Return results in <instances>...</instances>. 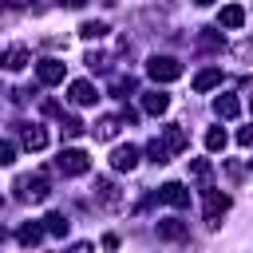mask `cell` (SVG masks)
<instances>
[{
  "instance_id": "1",
  "label": "cell",
  "mask_w": 253,
  "mask_h": 253,
  "mask_svg": "<svg viewBox=\"0 0 253 253\" xmlns=\"http://www.w3.org/2000/svg\"><path fill=\"white\" fill-rule=\"evenodd\" d=\"M146 75H150L154 83H174V79L182 75V63H178L174 55H150V59H146Z\"/></svg>"
},
{
  "instance_id": "2",
  "label": "cell",
  "mask_w": 253,
  "mask_h": 253,
  "mask_svg": "<svg viewBox=\"0 0 253 253\" xmlns=\"http://www.w3.org/2000/svg\"><path fill=\"white\" fill-rule=\"evenodd\" d=\"M55 170H59V174H67V178H75V174H87V170H91V158H87L79 146H67V150H59Z\"/></svg>"
},
{
  "instance_id": "3",
  "label": "cell",
  "mask_w": 253,
  "mask_h": 253,
  "mask_svg": "<svg viewBox=\"0 0 253 253\" xmlns=\"http://www.w3.org/2000/svg\"><path fill=\"white\" fill-rule=\"evenodd\" d=\"M47 174H36V178H16V198L20 202H43L47 198Z\"/></svg>"
},
{
  "instance_id": "4",
  "label": "cell",
  "mask_w": 253,
  "mask_h": 253,
  "mask_svg": "<svg viewBox=\"0 0 253 253\" xmlns=\"http://www.w3.org/2000/svg\"><path fill=\"white\" fill-rule=\"evenodd\" d=\"M95 202L103 210H123V194H119V186L111 178H95Z\"/></svg>"
},
{
  "instance_id": "5",
  "label": "cell",
  "mask_w": 253,
  "mask_h": 253,
  "mask_svg": "<svg viewBox=\"0 0 253 253\" xmlns=\"http://www.w3.org/2000/svg\"><path fill=\"white\" fill-rule=\"evenodd\" d=\"M229 210V194L206 190V225H221V213Z\"/></svg>"
},
{
  "instance_id": "6",
  "label": "cell",
  "mask_w": 253,
  "mask_h": 253,
  "mask_svg": "<svg viewBox=\"0 0 253 253\" xmlns=\"http://www.w3.org/2000/svg\"><path fill=\"white\" fill-rule=\"evenodd\" d=\"M28 63H32V51H28L24 43H12L8 51H0V67H4V71H24Z\"/></svg>"
},
{
  "instance_id": "7",
  "label": "cell",
  "mask_w": 253,
  "mask_h": 253,
  "mask_svg": "<svg viewBox=\"0 0 253 253\" xmlns=\"http://www.w3.org/2000/svg\"><path fill=\"white\" fill-rule=\"evenodd\" d=\"M158 202H166V206H174V210H186V206H190V190H186L182 182H166V186L158 190Z\"/></svg>"
},
{
  "instance_id": "8",
  "label": "cell",
  "mask_w": 253,
  "mask_h": 253,
  "mask_svg": "<svg viewBox=\"0 0 253 253\" xmlns=\"http://www.w3.org/2000/svg\"><path fill=\"white\" fill-rule=\"evenodd\" d=\"M63 59H40V67H36V75H40V83L43 87H55V83H63Z\"/></svg>"
},
{
  "instance_id": "9",
  "label": "cell",
  "mask_w": 253,
  "mask_h": 253,
  "mask_svg": "<svg viewBox=\"0 0 253 253\" xmlns=\"http://www.w3.org/2000/svg\"><path fill=\"white\" fill-rule=\"evenodd\" d=\"M67 99H71L75 107H91V103L99 99V91H95V87H91L87 79H75V83L67 87Z\"/></svg>"
},
{
  "instance_id": "10",
  "label": "cell",
  "mask_w": 253,
  "mask_h": 253,
  "mask_svg": "<svg viewBox=\"0 0 253 253\" xmlns=\"http://www.w3.org/2000/svg\"><path fill=\"white\" fill-rule=\"evenodd\" d=\"M119 126H123V119H115V115H103V119H99L91 130H95V138H99V142H111V138L119 134Z\"/></svg>"
},
{
  "instance_id": "11",
  "label": "cell",
  "mask_w": 253,
  "mask_h": 253,
  "mask_svg": "<svg viewBox=\"0 0 253 253\" xmlns=\"http://www.w3.org/2000/svg\"><path fill=\"white\" fill-rule=\"evenodd\" d=\"M43 233H47V229H43L40 221H28V225H20V233H16V241H20L24 249H32V245H40V241H43Z\"/></svg>"
},
{
  "instance_id": "12",
  "label": "cell",
  "mask_w": 253,
  "mask_h": 253,
  "mask_svg": "<svg viewBox=\"0 0 253 253\" xmlns=\"http://www.w3.org/2000/svg\"><path fill=\"white\" fill-rule=\"evenodd\" d=\"M166 107H170V95H166V91H146V95H142V111H146V115H162Z\"/></svg>"
},
{
  "instance_id": "13",
  "label": "cell",
  "mask_w": 253,
  "mask_h": 253,
  "mask_svg": "<svg viewBox=\"0 0 253 253\" xmlns=\"http://www.w3.org/2000/svg\"><path fill=\"white\" fill-rule=\"evenodd\" d=\"M20 142H24L28 150H43V146H47V130H43V126H24V130H20Z\"/></svg>"
},
{
  "instance_id": "14",
  "label": "cell",
  "mask_w": 253,
  "mask_h": 253,
  "mask_svg": "<svg viewBox=\"0 0 253 253\" xmlns=\"http://www.w3.org/2000/svg\"><path fill=\"white\" fill-rule=\"evenodd\" d=\"M111 166H115V170H134V166H138V150H134V146H119V150L111 154Z\"/></svg>"
},
{
  "instance_id": "15",
  "label": "cell",
  "mask_w": 253,
  "mask_h": 253,
  "mask_svg": "<svg viewBox=\"0 0 253 253\" xmlns=\"http://www.w3.org/2000/svg\"><path fill=\"white\" fill-rule=\"evenodd\" d=\"M217 24H221V28H241V24H245V8H241V4H225L221 16H217Z\"/></svg>"
},
{
  "instance_id": "16",
  "label": "cell",
  "mask_w": 253,
  "mask_h": 253,
  "mask_svg": "<svg viewBox=\"0 0 253 253\" xmlns=\"http://www.w3.org/2000/svg\"><path fill=\"white\" fill-rule=\"evenodd\" d=\"M217 83H221V71H217V67H206V71L194 75V91H213Z\"/></svg>"
},
{
  "instance_id": "17",
  "label": "cell",
  "mask_w": 253,
  "mask_h": 253,
  "mask_svg": "<svg viewBox=\"0 0 253 253\" xmlns=\"http://www.w3.org/2000/svg\"><path fill=\"white\" fill-rule=\"evenodd\" d=\"M213 111H217V119H237L241 103H237L233 95H217V99H213Z\"/></svg>"
},
{
  "instance_id": "18",
  "label": "cell",
  "mask_w": 253,
  "mask_h": 253,
  "mask_svg": "<svg viewBox=\"0 0 253 253\" xmlns=\"http://www.w3.org/2000/svg\"><path fill=\"white\" fill-rule=\"evenodd\" d=\"M186 233H190V229H186L182 221H158V237H162V241H186Z\"/></svg>"
},
{
  "instance_id": "19",
  "label": "cell",
  "mask_w": 253,
  "mask_h": 253,
  "mask_svg": "<svg viewBox=\"0 0 253 253\" xmlns=\"http://www.w3.org/2000/svg\"><path fill=\"white\" fill-rule=\"evenodd\" d=\"M162 138H166V146H170V150H174V154H178V150H186V142H190V138H186V130H182V126H178V123H170V126H166V134H162Z\"/></svg>"
},
{
  "instance_id": "20",
  "label": "cell",
  "mask_w": 253,
  "mask_h": 253,
  "mask_svg": "<svg viewBox=\"0 0 253 253\" xmlns=\"http://www.w3.org/2000/svg\"><path fill=\"white\" fill-rule=\"evenodd\" d=\"M146 154H150V162H158V166H162V162H170V154H174V150L166 146V138H150V142H146Z\"/></svg>"
},
{
  "instance_id": "21",
  "label": "cell",
  "mask_w": 253,
  "mask_h": 253,
  "mask_svg": "<svg viewBox=\"0 0 253 253\" xmlns=\"http://www.w3.org/2000/svg\"><path fill=\"white\" fill-rule=\"evenodd\" d=\"M43 229H47L51 237H63V233L71 229V221H67L63 213H47V217H43Z\"/></svg>"
},
{
  "instance_id": "22",
  "label": "cell",
  "mask_w": 253,
  "mask_h": 253,
  "mask_svg": "<svg viewBox=\"0 0 253 253\" xmlns=\"http://www.w3.org/2000/svg\"><path fill=\"white\" fill-rule=\"evenodd\" d=\"M79 36H83V40H103V36H107V24H103V20H83V24H79Z\"/></svg>"
},
{
  "instance_id": "23",
  "label": "cell",
  "mask_w": 253,
  "mask_h": 253,
  "mask_svg": "<svg viewBox=\"0 0 253 253\" xmlns=\"http://www.w3.org/2000/svg\"><path fill=\"white\" fill-rule=\"evenodd\" d=\"M198 47H206V51H221V36L206 28V32H198Z\"/></svg>"
},
{
  "instance_id": "24",
  "label": "cell",
  "mask_w": 253,
  "mask_h": 253,
  "mask_svg": "<svg viewBox=\"0 0 253 253\" xmlns=\"http://www.w3.org/2000/svg\"><path fill=\"white\" fill-rule=\"evenodd\" d=\"M206 150H225V130L221 126H210L206 130Z\"/></svg>"
},
{
  "instance_id": "25",
  "label": "cell",
  "mask_w": 253,
  "mask_h": 253,
  "mask_svg": "<svg viewBox=\"0 0 253 253\" xmlns=\"http://www.w3.org/2000/svg\"><path fill=\"white\" fill-rule=\"evenodd\" d=\"M190 174H194V182L206 186V182H210V162H206V158H194V162H190Z\"/></svg>"
},
{
  "instance_id": "26",
  "label": "cell",
  "mask_w": 253,
  "mask_h": 253,
  "mask_svg": "<svg viewBox=\"0 0 253 253\" xmlns=\"http://www.w3.org/2000/svg\"><path fill=\"white\" fill-rule=\"evenodd\" d=\"M111 91H115L119 99H126V91H134V79H130V75H115V83H111Z\"/></svg>"
},
{
  "instance_id": "27",
  "label": "cell",
  "mask_w": 253,
  "mask_h": 253,
  "mask_svg": "<svg viewBox=\"0 0 253 253\" xmlns=\"http://www.w3.org/2000/svg\"><path fill=\"white\" fill-rule=\"evenodd\" d=\"M12 162H16V146L8 138H0V166H12Z\"/></svg>"
},
{
  "instance_id": "28",
  "label": "cell",
  "mask_w": 253,
  "mask_h": 253,
  "mask_svg": "<svg viewBox=\"0 0 253 253\" xmlns=\"http://www.w3.org/2000/svg\"><path fill=\"white\" fill-rule=\"evenodd\" d=\"M59 126H63V134H67V138H75V134H83V123H79V119H71V115H67V119L59 123Z\"/></svg>"
},
{
  "instance_id": "29",
  "label": "cell",
  "mask_w": 253,
  "mask_h": 253,
  "mask_svg": "<svg viewBox=\"0 0 253 253\" xmlns=\"http://www.w3.org/2000/svg\"><path fill=\"white\" fill-rule=\"evenodd\" d=\"M87 67H91V71H107V55L91 51V55H87Z\"/></svg>"
},
{
  "instance_id": "30",
  "label": "cell",
  "mask_w": 253,
  "mask_h": 253,
  "mask_svg": "<svg viewBox=\"0 0 253 253\" xmlns=\"http://www.w3.org/2000/svg\"><path fill=\"white\" fill-rule=\"evenodd\" d=\"M237 142H241V146H253V126H241V130H237Z\"/></svg>"
},
{
  "instance_id": "31",
  "label": "cell",
  "mask_w": 253,
  "mask_h": 253,
  "mask_svg": "<svg viewBox=\"0 0 253 253\" xmlns=\"http://www.w3.org/2000/svg\"><path fill=\"white\" fill-rule=\"evenodd\" d=\"M225 174H229V178L237 182V178H241V166H237V162H225Z\"/></svg>"
},
{
  "instance_id": "32",
  "label": "cell",
  "mask_w": 253,
  "mask_h": 253,
  "mask_svg": "<svg viewBox=\"0 0 253 253\" xmlns=\"http://www.w3.org/2000/svg\"><path fill=\"white\" fill-rule=\"evenodd\" d=\"M237 55H241V59H253V43H249V40H245V43H241V47H237Z\"/></svg>"
},
{
  "instance_id": "33",
  "label": "cell",
  "mask_w": 253,
  "mask_h": 253,
  "mask_svg": "<svg viewBox=\"0 0 253 253\" xmlns=\"http://www.w3.org/2000/svg\"><path fill=\"white\" fill-rule=\"evenodd\" d=\"M63 4H67V8H83L87 0H63Z\"/></svg>"
},
{
  "instance_id": "34",
  "label": "cell",
  "mask_w": 253,
  "mask_h": 253,
  "mask_svg": "<svg viewBox=\"0 0 253 253\" xmlns=\"http://www.w3.org/2000/svg\"><path fill=\"white\" fill-rule=\"evenodd\" d=\"M4 241H8V233H4V229H0V245H4Z\"/></svg>"
},
{
  "instance_id": "35",
  "label": "cell",
  "mask_w": 253,
  "mask_h": 253,
  "mask_svg": "<svg viewBox=\"0 0 253 253\" xmlns=\"http://www.w3.org/2000/svg\"><path fill=\"white\" fill-rule=\"evenodd\" d=\"M194 4H202V8H206V4H213V0H194Z\"/></svg>"
},
{
  "instance_id": "36",
  "label": "cell",
  "mask_w": 253,
  "mask_h": 253,
  "mask_svg": "<svg viewBox=\"0 0 253 253\" xmlns=\"http://www.w3.org/2000/svg\"><path fill=\"white\" fill-rule=\"evenodd\" d=\"M249 115H253V99H249Z\"/></svg>"
}]
</instances>
